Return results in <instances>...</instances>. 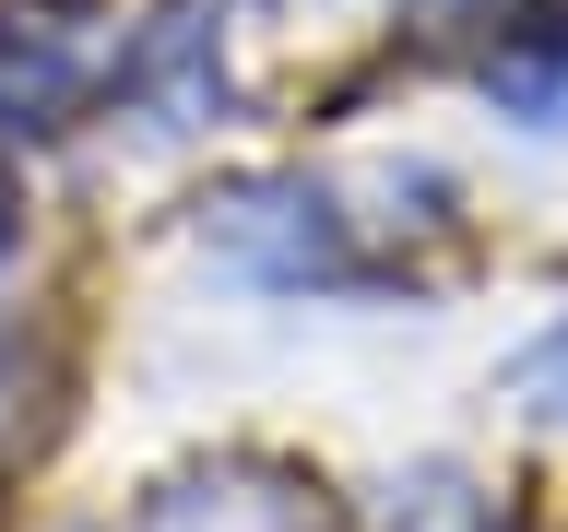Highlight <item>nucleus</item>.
<instances>
[{"label": "nucleus", "mask_w": 568, "mask_h": 532, "mask_svg": "<svg viewBox=\"0 0 568 532\" xmlns=\"http://www.w3.org/2000/svg\"><path fill=\"white\" fill-rule=\"evenodd\" d=\"M106 83V24L83 0H0V131H71Z\"/></svg>", "instance_id": "1"}, {"label": "nucleus", "mask_w": 568, "mask_h": 532, "mask_svg": "<svg viewBox=\"0 0 568 532\" xmlns=\"http://www.w3.org/2000/svg\"><path fill=\"white\" fill-rule=\"evenodd\" d=\"M202 248L237 260V273H273V284H308V273H344V237H332V202L308 177H237L202 202Z\"/></svg>", "instance_id": "2"}, {"label": "nucleus", "mask_w": 568, "mask_h": 532, "mask_svg": "<svg viewBox=\"0 0 568 532\" xmlns=\"http://www.w3.org/2000/svg\"><path fill=\"white\" fill-rule=\"evenodd\" d=\"M142 532H320V509L284 473H225V485H166L154 509H142Z\"/></svg>", "instance_id": "3"}, {"label": "nucleus", "mask_w": 568, "mask_h": 532, "mask_svg": "<svg viewBox=\"0 0 568 532\" xmlns=\"http://www.w3.org/2000/svg\"><path fill=\"white\" fill-rule=\"evenodd\" d=\"M509 390H521L532 415H557V426H568V319H557V331H545V344L521 355V367H509Z\"/></svg>", "instance_id": "4"}, {"label": "nucleus", "mask_w": 568, "mask_h": 532, "mask_svg": "<svg viewBox=\"0 0 568 532\" xmlns=\"http://www.w3.org/2000/svg\"><path fill=\"white\" fill-rule=\"evenodd\" d=\"M509 106H532L545 131H568V71H509Z\"/></svg>", "instance_id": "5"}]
</instances>
